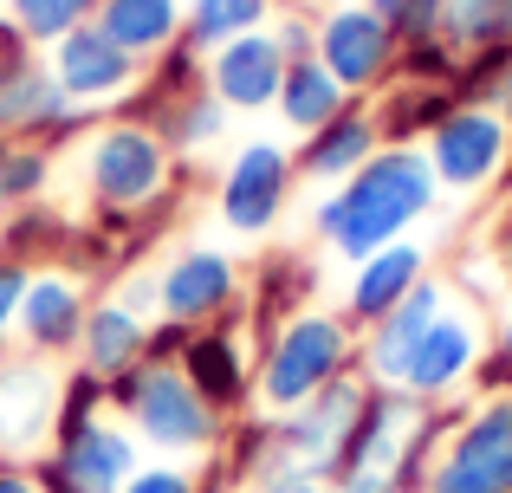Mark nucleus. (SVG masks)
Masks as SVG:
<instances>
[{"mask_svg": "<svg viewBox=\"0 0 512 493\" xmlns=\"http://www.w3.org/2000/svg\"><path fill=\"white\" fill-rule=\"evenodd\" d=\"M435 202H441V182L428 169L422 143H383L357 176L338 182L312 208V228L338 260L357 266L370 253H383L389 241H402L422 215H435Z\"/></svg>", "mask_w": 512, "mask_h": 493, "instance_id": "f257e3e1", "label": "nucleus"}, {"mask_svg": "<svg viewBox=\"0 0 512 493\" xmlns=\"http://www.w3.org/2000/svg\"><path fill=\"white\" fill-rule=\"evenodd\" d=\"M357 370V325L344 312H325V305H305L292 312L279 331L260 338V357H253V409L260 416H286V409L312 403L325 383H338Z\"/></svg>", "mask_w": 512, "mask_h": 493, "instance_id": "f03ea898", "label": "nucleus"}, {"mask_svg": "<svg viewBox=\"0 0 512 493\" xmlns=\"http://www.w3.org/2000/svg\"><path fill=\"white\" fill-rule=\"evenodd\" d=\"M104 396H111V416L130 422V435L150 461H188L195 468V461H214V448L227 435V416L201 403L175 364H137L104 383Z\"/></svg>", "mask_w": 512, "mask_h": 493, "instance_id": "7ed1b4c3", "label": "nucleus"}, {"mask_svg": "<svg viewBox=\"0 0 512 493\" xmlns=\"http://www.w3.org/2000/svg\"><path fill=\"white\" fill-rule=\"evenodd\" d=\"M175 182V150L163 143V130L143 117H98L78 150V189L91 195L98 215H143V208L169 202Z\"/></svg>", "mask_w": 512, "mask_h": 493, "instance_id": "20e7f679", "label": "nucleus"}, {"mask_svg": "<svg viewBox=\"0 0 512 493\" xmlns=\"http://www.w3.org/2000/svg\"><path fill=\"white\" fill-rule=\"evenodd\" d=\"M137 468H143V448L130 435V422L104 409V416L52 435V448L33 461V481L39 493H124Z\"/></svg>", "mask_w": 512, "mask_h": 493, "instance_id": "39448f33", "label": "nucleus"}, {"mask_svg": "<svg viewBox=\"0 0 512 493\" xmlns=\"http://www.w3.org/2000/svg\"><path fill=\"white\" fill-rule=\"evenodd\" d=\"M299 189V169H292V150L279 137H247L234 156H227L221 182H214V215H221L227 234L240 241H266V234L286 221V202Z\"/></svg>", "mask_w": 512, "mask_h": 493, "instance_id": "423d86ee", "label": "nucleus"}, {"mask_svg": "<svg viewBox=\"0 0 512 493\" xmlns=\"http://www.w3.org/2000/svg\"><path fill=\"white\" fill-rule=\"evenodd\" d=\"M156 318H175L188 331L208 325H234L247 318V279H240V260L227 247H175L163 260V273L150 279Z\"/></svg>", "mask_w": 512, "mask_h": 493, "instance_id": "0eeeda50", "label": "nucleus"}, {"mask_svg": "<svg viewBox=\"0 0 512 493\" xmlns=\"http://www.w3.org/2000/svg\"><path fill=\"white\" fill-rule=\"evenodd\" d=\"M422 493H512V396L467 403Z\"/></svg>", "mask_w": 512, "mask_h": 493, "instance_id": "6e6552de", "label": "nucleus"}, {"mask_svg": "<svg viewBox=\"0 0 512 493\" xmlns=\"http://www.w3.org/2000/svg\"><path fill=\"white\" fill-rule=\"evenodd\" d=\"M422 156L448 195H480L487 182L506 176L512 163V117L487 111V104H454L435 130L422 137Z\"/></svg>", "mask_w": 512, "mask_h": 493, "instance_id": "1a4fd4ad", "label": "nucleus"}, {"mask_svg": "<svg viewBox=\"0 0 512 493\" xmlns=\"http://www.w3.org/2000/svg\"><path fill=\"white\" fill-rule=\"evenodd\" d=\"M59 383H65V370L46 364V357H26V351L0 357V461L33 468L52 448V429H59Z\"/></svg>", "mask_w": 512, "mask_h": 493, "instance_id": "9d476101", "label": "nucleus"}, {"mask_svg": "<svg viewBox=\"0 0 512 493\" xmlns=\"http://www.w3.org/2000/svg\"><path fill=\"white\" fill-rule=\"evenodd\" d=\"M363 390H370V377H363V370H350V377L325 383L312 403L273 416L279 461H286L292 474H305V481H331V461H338L350 422H357V409H363Z\"/></svg>", "mask_w": 512, "mask_h": 493, "instance_id": "9b49d317", "label": "nucleus"}, {"mask_svg": "<svg viewBox=\"0 0 512 493\" xmlns=\"http://www.w3.org/2000/svg\"><path fill=\"white\" fill-rule=\"evenodd\" d=\"M91 312V279L78 266H33L26 273V299H20V325H13V351L65 364L78 351V331Z\"/></svg>", "mask_w": 512, "mask_h": 493, "instance_id": "f8f14e48", "label": "nucleus"}, {"mask_svg": "<svg viewBox=\"0 0 512 493\" xmlns=\"http://www.w3.org/2000/svg\"><path fill=\"white\" fill-rule=\"evenodd\" d=\"M396 33L376 20L363 0H338L318 20V65L350 91V98H376L396 78Z\"/></svg>", "mask_w": 512, "mask_h": 493, "instance_id": "ddd939ff", "label": "nucleus"}, {"mask_svg": "<svg viewBox=\"0 0 512 493\" xmlns=\"http://www.w3.org/2000/svg\"><path fill=\"white\" fill-rule=\"evenodd\" d=\"M39 59H46V72H52V85H59V98L85 104V111H98V117H111L117 104H124L130 91L143 85V65L130 59V52H117L111 39L98 33V26H72V33L52 39Z\"/></svg>", "mask_w": 512, "mask_h": 493, "instance_id": "4468645a", "label": "nucleus"}, {"mask_svg": "<svg viewBox=\"0 0 512 493\" xmlns=\"http://www.w3.org/2000/svg\"><path fill=\"white\" fill-rule=\"evenodd\" d=\"M253 357H260V344L247 338V318H234V325H208V331H188L182 344V377L188 390L201 396L208 409H221L227 422L247 416L253 409Z\"/></svg>", "mask_w": 512, "mask_h": 493, "instance_id": "2eb2a0df", "label": "nucleus"}, {"mask_svg": "<svg viewBox=\"0 0 512 493\" xmlns=\"http://www.w3.org/2000/svg\"><path fill=\"white\" fill-rule=\"evenodd\" d=\"M480 357H487V331H480V318L467 312V305H448V312L422 331L409 370H402V390H409L415 403H448V396L480 370Z\"/></svg>", "mask_w": 512, "mask_h": 493, "instance_id": "dca6fc26", "label": "nucleus"}, {"mask_svg": "<svg viewBox=\"0 0 512 493\" xmlns=\"http://www.w3.org/2000/svg\"><path fill=\"white\" fill-rule=\"evenodd\" d=\"M279 78H286V52H279L273 26L240 33V39H227L221 52H208V91L234 117L273 111V104H279Z\"/></svg>", "mask_w": 512, "mask_h": 493, "instance_id": "f3484780", "label": "nucleus"}, {"mask_svg": "<svg viewBox=\"0 0 512 493\" xmlns=\"http://www.w3.org/2000/svg\"><path fill=\"white\" fill-rule=\"evenodd\" d=\"M448 305H454V292L441 286V279H422V286H415L409 299L396 305V312L376 318V325L357 338V370H363L370 383H396V390H402V370H409V357H415V344H422V331L435 325Z\"/></svg>", "mask_w": 512, "mask_h": 493, "instance_id": "a211bd4d", "label": "nucleus"}, {"mask_svg": "<svg viewBox=\"0 0 512 493\" xmlns=\"http://www.w3.org/2000/svg\"><path fill=\"white\" fill-rule=\"evenodd\" d=\"M376 150H383V137H376V111H370V98H350L325 130L299 137V150H292V169H299V182L338 189V182H350Z\"/></svg>", "mask_w": 512, "mask_h": 493, "instance_id": "6ab92c4d", "label": "nucleus"}, {"mask_svg": "<svg viewBox=\"0 0 512 493\" xmlns=\"http://www.w3.org/2000/svg\"><path fill=\"white\" fill-rule=\"evenodd\" d=\"M422 279H428V253H422V241H389L383 253L357 260V273H350V292H344V318H350L357 331H370L376 318H389L415 286H422Z\"/></svg>", "mask_w": 512, "mask_h": 493, "instance_id": "aec40b11", "label": "nucleus"}, {"mask_svg": "<svg viewBox=\"0 0 512 493\" xmlns=\"http://www.w3.org/2000/svg\"><path fill=\"white\" fill-rule=\"evenodd\" d=\"M143 338H150V318H143L137 299H91L72 364L111 383V377H124V370L143 364Z\"/></svg>", "mask_w": 512, "mask_h": 493, "instance_id": "412c9836", "label": "nucleus"}, {"mask_svg": "<svg viewBox=\"0 0 512 493\" xmlns=\"http://www.w3.org/2000/svg\"><path fill=\"white\" fill-rule=\"evenodd\" d=\"M91 26L137 65H156L182 39V0H98Z\"/></svg>", "mask_w": 512, "mask_h": 493, "instance_id": "4be33fe9", "label": "nucleus"}, {"mask_svg": "<svg viewBox=\"0 0 512 493\" xmlns=\"http://www.w3.org/2000/svg\"><path fill=\"white\" fill-rule=\"evenodd\" d=\"M350 104V91L338 85V78L325 72L318 59H299V65H286V78H279V124L292 130V137H312V130H325L331 117H338Z\"/></svg>", "mask_w": 512, "mask_h": 493, "instance_id": "5701e85b", "label": "nucleus"}, {"mask_svg": "<svg viewBox=\"0 0 512 493\" xmlns=\"http://www.w3.org/2000/svg\"><path fill=\"white\" fill-rule=\"evenodd\" d=\"M59 104L46 59L20 52V59H0V137H33V124Z\"/></svg>", "mask_w": 512, "mask_h": 493, "instance_id": "b1692460", "label": "nucleus"}, {"mask_svg": "<svg viewBox=\"0 0 512 493\" xmlns=\"http://www.w3.org/2000/svg\"><path fill=\"white\" fill-rule=\"evenodd\" d=\"M370 111H376V137L383 143H422L428 130L454 111V91L448 85H402V78H389L383 104H370Z\"/></svg>", "mask_w": 512, "mask_h": 493, "instance_id": "393cba45", "label": "nucleus"}, {"mask_svg": "<svg viewBox=\"0 0 512 493\" xmlns=\"http://www.w3.org/2000/svg\"><path fill=\"white\" fill-rule=\"evenodd\" d=\"M273 0H182V46H195L201 59L221 52L227 39L273 26Z\"/></svg>", "mask_w": 512, "mask_h": 493, "instance_id": "a878e982", "label": "nucleus"}, {"mask_svg": "<svg viewBox=\"0 0 512 493\" xmlns=\"http://www.w3.org/2000/svg\"><path fill=\"white\" fill-rule=\"evenodd\" d=\"M227 124H234V111H227L221 98H214L208 85L201 91H188V98H175L163 117H156V130H163V143L175 156H201V150H214V143L227 137Z\"/></svg>", "mask_w": 512, "mask_h": 493, "instance_id": "bb28decb", "label": "nucleus"}, {"mask_svg": "<svg viewBox=\"0 0 512 493\" xmlns=\"http://www.w3.org/2000/svg\"><path fill=\"white\" fill-rule=\"evenodd\" d=\"M305 292H312V273H305V260H292V253H273L260 273V292H247V325L260 331H279L292 312H305Z\"/></svg>", "mask_w": 512, "mask_h": 493, "instance_id": "cd10ccee", "label": "nucleus"}, {"mask_svg": "<svg viewBox=\"0 0 512 493\" xmlns=\"http://www.w3.org/2000/svg\"><path fill=\"white\" fill-rule=\"evenodd\" d=\"M52 195V150L26 137H7L0 150V215H20V208H39Z\"/></svg>", "mask_w": 512, "mask_h": 493, "instance_id": "c85d7f7f", "label": "nucleus"}, {"mask_svg": "<svg viewBox=\"0 0 512 493\" xmlns=\"http://www.w3.org/2000/svg\"><path fill=\"white\" fill-rule=\"evenodd\" d=\"M441 39L454 52H487V46H512V0H448L441 13Z\"/></svg>", "mask_w": 512, "mask_h": 493, "instance_id": "c756f323", "label": "nucleus"}, {"mask_svg": "<svg viewBox=\"0 0 512 493\" xmlns=\"http://www.w3.org/2000/svg\"><path fill=\"white\" fill-rule=\"evenodd\" d=\"M91 13H98V0H7V20L20 26V39L33 52H46L72 26H91Z\"/></svg>", "mask_w": 512, "mask_h": 493, "instance_id": "7c9ffc66", "label": "nucleus"}, {"mask_svg": "<svg viewBox=\"0 0 512 493\" xmlns=\"http://www.w3.org/2000/svg\"><path fill=\"white\" fill-rule=\"evenodd\" d=\"M143 85H150L163 104H175V98H188V91L208 85V59H201L195 46H182V39H175L156 65H143Z\"/></svg>", "mask_w": 512, "mask_h": 493, "instance_id": "2f4dec72", "label": "nucleus"}, {"mask_svg": "<svg viewBox=\"0 0 512 493\" xmlns=\"http://www.w3.org/2000/svg\"><path fill=\"white\" fill-rule=\"evenodd\" d=\"M363 7H370L389 33H396V46H415V39H435L441 33L448 0H363Z\"/></svg>", "mask_w": 512, "mask_h": 493, "instance_id": "473e14b6", "label": "nucleus"}, {"mask_svg": "<svg viewBox=\"0 0 512 493\" xmlns=\"http://www.w3.org/2000/svg\"><path fill=\"white\" fill-rule=\"evenodd\" d=\"M454 72H461V52H454L441 33L396 52V78L402 85H454Z\"/></svg>", "mask_w": 512, "mask_h": 493, "instance_id": "72a5a7b5", "label": "nucleus"}, {"mask_svg": "<svg viewBox=\"0 0 512 493\" xmlns=\"http://www.w3.org/2000/svg\"><path fill=\"white\" fill-rule=\"evenodd\" d=\"M111 409V396H104V377H91V370H65V383H59V429H78V422H91V416H104ZM52 429V435H59Z\"/></svg>", "mask_w": 512, "mask_h": 493, "instance_id": "f704fd0d", "label": "nucleus"}, {"mask_svg": "<svg viewBox=\"0 0 512 493\" xmlns=\"http://www.w3.org/2000/svg\"><path fill=\"white\" fill-rule=\"evenodd\" d=\"M124 493H214V474L201 481L188 461H150V455H143V468L130 474Z\"/></svg>", "mask_w": 512, "mask_h": 493, "instance_id": "c9c22d12", "label": "nucleus"}, {"mask_svg": "<svg viewBox=\"0 0 512 493\" xmlns=\"http://www.w3.org/2000/svg\"><path fill=\"white\" fill-rule=\"evenodd\" d=\"M273 39H279V52H286V65H299V59H318V20H305L299 7L273 13Z\"/></svg>", "mask_w": 512, "mask_h": 493, "instance_id": "e433bc0d", "label": "nucleus"}, {"mask_svg": "<svg viewBox=\"0 0 512 493\" xmlns=\"http://www.w3.org/2000/svg\"><path fill=\"white\" fill-rule=\"evenodd\" d=\"M26 273L33 266L20 260H0V357L13 351V325H20V299H26Z\"/></svg>", "mask_w": 512, "mask_h": 493, "instance_id": "4c0bfd02", "label": "nucleus"}, {"mask_svg": "<svg viewBox=\"0 0 512 493\" xmlns=\"http://www.w3.org/2000/svg\"><path fill=\"white\" fill-rule=\"evenodd\" d=\"M182 344H188V325H175V318H156L150 338H143V364H182Z\"/></svg>", "mask_w": 512, "mask_h": 493, "instance_id": "58836bf2", "label": "nucleus"}, {"mask_svg": "<svg viewBox=\"0 0 512 493\" xmlns=\"http://www.w3.org/2000/svg\"><path fill=\"white\" fill-rule=\"evenodd\" d=\"M240 493H331L325 481H305V474H279V481H247Z\"/></svg>", "mask_w": 512, "mask_h": 493, "instance_id": "ea45409f", "label": "nucleus"}, {"mask_svg": "<svg viewBox=\"0 0 512 493\" xmlns=\"http://www.w3.org/2000/svg\"><path fill=\"white\" fill-rule=\"evenodd\" d=\"M0 493H39L33 468H13V461H0Z\"/></svg>", "mask_w": 512, "mask_h": 493, "instance_id": "a19ab883", "label": "nucleus"}, {"mask_svg": "<svg viewBox=\"0 0 512 493\" xmlns=\"http://www.w3.org/2000/svg\"><path fill=\"white\" fill-rule=\"evenodd\" d=\"M286 7H338V0H286Z\"/></svg>", "mask_w": 512, "mask_h": 493, "instance_id": "79ce46f5", "label": "nucleus"}, {"mask_svg": "<svg viewBox=\"0 0 512 493\" xmlns=\"http://www.w3.org/2000/svg\"><path fill=\"white\" fill-rule=\"evenodd\" d=\"M0 260H7V215H0Z\"/></svg>", "mask_w": 512, "mask_h": 493, "instance_id": "37998d69", "label": "nucleus"}, {"mask_svg": "<svg viewBox=\"0 0 512 493\" xmlns=\"http://www.w3.org/2000/svg\"><path fill=\"white\" fill-rule=\"evenodd\" d=\"M0 150H7V137H0Z\"/></svg>", "mask_w": 512, "mask_h": 493, "instance_id": "c03bdc74", "label": "nucleus"}, {"mask_svg": "<svg viewBox=\"0 0 512 493\" xmlns=\"http://www.w3.org/2000/svg\"><path fill=\"white\" fill-rule=\"evenodd\" d=\"M0 7H7V0H0Z\"/></svg>", "mask_w": 512, "mask_h": 493, "instance_id": "a18cd8bd", "label": "nucleus"}]
</instances>
